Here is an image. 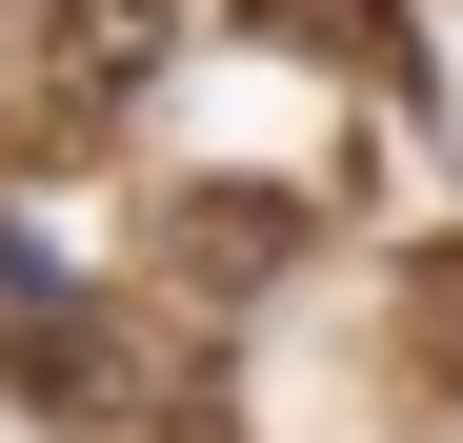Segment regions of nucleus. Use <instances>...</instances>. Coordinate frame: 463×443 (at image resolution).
I'll return each mask as SVG.
<instances>
[{"instance_id": "1", "label": "nucleus", "mask_w": 463, "mask_h": 443, "mask_svg": "<svg viewBox=\"0 0 463 443\" xmlns=\"http://www.w3.org/2000/svg\"><path fill=\"white\" fill-rule=\"evenodd\" d=\"M182 41V0H41V101H121Z\"/></svg>"}, {"instance_id": "2", "label": "nucleus", "mask_w": 463, "mask_h": 443, "mask_svg": "<svg viewBox=\"0 0 463 443\" xmlns=\"http://www.w3.org/2000/svg\"><path fill=\"white\" fill-rule=\"evenodd\" d=\"M262 41H302V61H383V0H262Z\"/></svg>"}]
</instances>
